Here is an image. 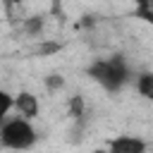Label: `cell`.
I'll return each instance as SVG.
<instances>
[{
	"mask_svg": "<svg viewBox=\"0 0 153 153\" xmlns=\"http://www.w3.org/2000/svg\"><path fill=\"white\" fill-rule=\"evenodd\" d=\"M12 105H14V108L19 110V115H24L26 120L38 115V100H36V96L29 93V91H22L17 98H12Z\"/></svg>",
	"mask_w": 153,
	"mask_h": 153,
	"instance_id": "obj_4",
	"label": "cell"
},
{
	"mask_svg": "<svg viewBox=\"0 0 153 153\" xmlns=\"http://www.w3.org/2000/svg\"><path fill=\"white\" fill-rule=\"evenodd\" d=\"M91 74L96 81H100L108 91H117L124 81H127V67L120 57L115 60H103V62H96L91 67Z\"/></svg>",
	"mask_w": 153,
	"mask_h": 153,
	"instance_id": "obj_2",
	"label": "cell"
},
{
	"mask_svg": "<svg viewBox=\"0 0 153 153\" xmlns=\"http://www.w3.org/2000/svg\"><path fill=\"white\" fill-rule=\"evenodd\" d=\"M69 115H74V117L84 115V98L81 96H72L69 98Z\"/></svg>",
	"mask_w": 153,
	"mask_h": 153,
	"instance_id": "obj_7",
	"label": "cell"
},
{
	"mask_svg": "<svg viewBox=\"0 0 153 153\" xmlns=\"http://www.w3.org/2000/svg\"><path fill=\"white\" fill-rule=\"evenodd\" d=\"M91 153H110V151H105V148H96V151H91Z\"/></svg>",
	"mask_w": 153,
	"mask_h": 153,
	"instance_id": "obj_12",
	"label": "cell"
},
{
	"mask_svg": "<svg viewBox=\"0 0 153 153\" xmlns=\"http://www.w3.org/2000/svg\"><path fill=\"white\" fill-rule=\"evenodd\" d=\"M24 29H26V33H38V31L43 29V22H41L38 17H31V19L24 24Z\"/></svg>",
	"mask_w": 153,
	"mask_h": 153,
	"instance_id": "obj_9",
	"label": "cell"
},
{
	"mask_svg": "<svg viewBox=\"0 0 153 153\" xmlns=\"http://www.w3.org/2000/svg\"><path fill=\"white\" fill-rule=\"evenodd\" d=\"M5 2H22V0H5Z\"/></svg>",
	"mask_w": 153,
	"mask_h": 153,
	"instance_id": "obj_13",
	"label": "cell"
},
{
	"mask_svg": "<svg viewBox=\"0 0 153 153\" xmlns=\"http://www.w3.org/2000/svg\"><path fill=\"white\" fill-rule=\"evenodd\" d=\"M136 17H141L143 22H153V12H151V0H136Z\"/></svg>",
	"mask_w": 153,
	"mask_h": 153,
	"instance_id": "obj_5",
	"label": "cell"
},
{
	"mask_svg": "<svg viewBox=\"0 0 153 153\" xmlns=\"http://www.w3.org/2000/svg\"><path fill=\"white\" fill-rule=\"evenodd\" d=\"M139 91H141V96H146V98L153 96V76H151V74H141V76H139Z\"/></svg>",
	"mask_w": 153,
	"mask_h": 153,
	"instance_id": "obj_6",
	"label": "cell"
},
{
	"mask_svg": "<svg viewBox=\"0 0 153 153\" xmlns=\"http://www.w3.org/2000/svg\"><path fill=\"white\" fill-rule=\"evenodd\" d=\"M10 108H12V96L5 93V91H0V124H2L5 115L10 112Z\"/></svg>",
	"mask_w": 153,
	"mask_h": 153,
	"instance_id": "obj_8",
	"label": "cell"
},
{
	"mask_svg": "<svg viewBox=\"0 0 153 153\" xmlns=\"http://www.w3.org/2000/svg\"><path fill=\"white\" fill-rule=\"evenodd\" d=\"M57 50H60L57 43H43V45L38 48V55H50V53H57Z\"/></svg>",
	"mask_w": 153,
	"mask_h": 153,
	"instance_id": "obj_10",
	"label": "cell"
},
{
	"mask_svg": "<svg viewBox=\"0 0 153 153\" xmlns=\"http://www.w3.org/2000/svg\"><path fill=\"white\" fill-rule=\"evenodd\" d=\"M45 84H48V88H60V86H62V79H60L57 74H53V76L45 79Z\"/></svg>",
	"mask_w": 153,
	"mask_h": 153,
	"instance_id": "obj_11",
	"label": "cell"
},
{
	"mask_svg": "<svg viewBox=\"0 0 153 153\" xmlns=\"http://www.w3.org/2000/svg\"><path fill=\"white\" fill-rule=\"evenodd\" d=\"M110 153H146V143L136 136H117L110 141Z\"/></svg>",
	"mask_w": 153,
	"mask_h": 153,
	"instance_id": "obj_3",
	"label": "cell"
},
{
	"mask_svg": "<svg viewBox=\"0 0 153 153\" xmlns=\"http://www.w3.org/2000/svg\"><path fill=\"white\" fill-rule=\"evenodd\" d=\"M0 141L7 148L24 151V148H29L36 141V131H33V127L26 120H19L17 117V120H10V122L0 124Z\"/></svg>",
	"mask_w": 153,
	"mask_h": 153,
	"instance_id": "obj_1",
	"label": "cell"
}]
</instances>
